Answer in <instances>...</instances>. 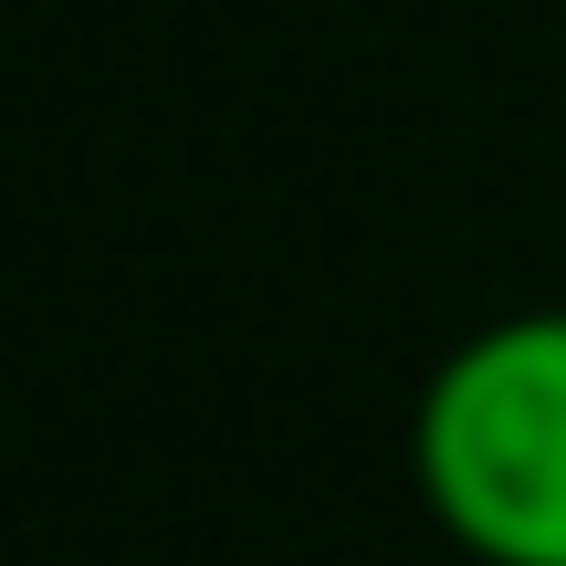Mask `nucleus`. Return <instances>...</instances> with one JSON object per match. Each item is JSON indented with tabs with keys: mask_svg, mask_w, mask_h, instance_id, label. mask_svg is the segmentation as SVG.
I'll return each mask as SVG.
<instances>
[{
	"mask_svg": "<svg viewBox=\"0 0 566 566\" xmlns=\"http://www.w3.org/2000/svg\"><path fill=\"white\" fill-rule=\"evenodd\" d=\"M409 483L472 566H566V304L472 325L420 378Z\"/></svg>",
	"mask_w": 566,
	"mask_h": 566,
	"instance_id": "obj_1",
	"label": "nucleus"
}]
</instances>
